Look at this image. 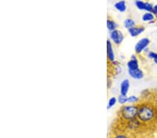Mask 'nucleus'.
I'll use <instances>...</instances> for the list:
<instances>
[{
  "label": "nucleus",
  "instance_id": "obj_1",
  "mask_svg": "<svg viewBox=\"0 0 157 138\" xmlns=\"http://www.w3.org/2000/svg\"><path fill=\"white\" fill-rule=\"evenodd\" d=\"M156 111L153 107L148 105H139L137 118L141 122H149L154 119Z\"/></svg>",
  "mask_w": 157,
  "mask_h": 138
},
{
  "label": "nucleus",
  "instance_id": "obj_2",
  "mask_svg": "<svg viewBox=\"0 0 157 138\" xmlns=\"http://www.w3.org/2000/svg\"><path fill=\"white\" fill-rule=\"evenodd\" d=\"M139 105L137 104L124 105L121 107L120 113L121 117L126 121L137 118Z\"/></svg>",
  "mask_w": 157,
  "mask_h": 138
},
{
  "label": "nucleus",
  "instance_id": "obj_3",
  "mask_svg": "<svg viewBox=\"0 0 157 138\" xmlns=\"http://www.w3.org/2000/svg\"><path fill=\"white\" fill-rule=\"evenodd\" d=\"M150 43L151 41L147 37L142 38V39L139 40L136 43L135 47H134L136 54H140L141 53H143L145 49L149 47V45H150Z\"/></svg>",
  "mask_w": 157,
  "mask_h": 138
},
{
  "label": "nucleus",
  "instance_id": "obj_4",
  "mask_svg": "<svg viewBox=\"0 0 157 138\" xmlns=\"http://www.w3.org/2000/svg\"><path fill=\"white\" fill-rule=\"evenodd\" d=\"M110 39L111 41L113 42L117 46H120V45L124 41V36L122 32L118 29H115L114 31L110 32Z\"/></svg>",
  "mask_w": 157,
  "mask_h": 138
},
{
  "label": "nucleus",
  "instance_id": "obj_5",
  "mask_svg": "<svg viewBox=\"0 0 157 138\" xmlns=\"http://www.w3.org/2000/svg\"><path fill=\"white\" fill-rule=\"evenodd\" d=\"M128 74L131 78L136 80H143L145 77L143 71L140 68L135 70H128Z\"/></svg>",
  "mask_w": 157,
  "mask_h": 138
},
{
  "label": "nucleus",
  "instance_id": "obj_6",
  "mask_svg": "<svg viewBox=\"0 0 157 138\" xmlns=\"http://www.w3.org/2000/svg\"><path fill=\"white\" fill-rule=\"evenodd\" d=\"M126 67L128 70H135L138 69L139 67V62L138 57L136 54L131 55L130 59L126 63Z\"/></svg>",
  "mask_w": 157,
  "mask_h": 138
},
{
  "label": "nucleus",
  "instance_id": "obj_7",
  "mask_svg": "<svg viewBox=\"0 0 157 138\" xmlns=\"http://www.w3.org/2000/svg\"><path fill=\"white\" fill-rule=\"evenodd\" d=\"M145 31V28L143 26H136L133 28L128 29V32L132 38L138 37L143 34Z\"/></svg>",
  "mask_w": 157,
  "mask_h": 138
},
{
  "label": "nucleus",
  "instance_id": "obj_8",
  "mask_svg": "<svg viewBox=\"0 0 157 138\" xmlns=\"http://www.w3.org/2000/svg\"><path fill=\"white\" fill-rule=\"evenodd\" d=\"M131 82L128 79H124L121 81L120 84V94L124 95V96H127L129 89H130Z\"/></svg>",
  "mask_w": 157,
  "mask_h": 138
},
{
  "label": "nucleus",
  "instance_id": "obj_9",
  "mask_svg": "<svg viewBox=\"0 0 157 138\" xmlns=\"http://www.w3.org/2000/svg\"><path fill=\"white\" fill-rule=\"evenodd\" d=\"M107 57L109 61L110 62H114L115 61V54L114 52V50L113 48V44L110 40H108L107 43Z\"/></svg>",
  "mask_w": 157,
  "mask_h": 138
},
{
  "label": "nucleus",
  "instance_id": "obj_10",
  "mask_svg": "<svg viewBox=\"0 0 157 138\" xmlns=\"http://www.w3.org/2000/svg\"><path fill=\"white\" fill-rule=\"evenodd\" d=\"M127 121L128 128L131 130H137L141 125V121L138 119V118H135V119H131Z\"/></svg>",
  "mask_w": 157,
  "mask_h": 138
},
{
  "label": "nucleus",
  "instance_id": "obj_11",
  "mask_svg": "<svg viewBox=\"0 0 157 138\" xmlns=\"http://www.w3.org/2000/svg\"><path fill=\"white\" fill-rule=\"evenodd\" d=\"M156 19V16L152 12H146L142 16V21L144 22H154Z\"/></svg>",
  "mask_w": 157,
  "mask_h": 138
},
{
  "label": "nucleus",
  "instance_id": "obj_12",
  "mask_svg": "<svg viewBox=\"0 0 157 138\" xmlns=\"http://www.w3.org/2000/svg\"><path fill=\"white\" fill-rule=\"evenodd\" d=\"M114 6H115L116 10L121 13L125 12L127 9V6H126V3L124 0H120V1L117 2L114 5Z\"/></svg>",
  "mask_w": 157,
  "mask_h": 138
},
{
  "label": "nucleus",
  "instance_id": "obj_13",
  "mask_svg": "<svg viewBox=\"0 0 157 138\" xmlns=\"http://www.w3.org/2000/svg\"><path fill=\"white\" fill-rule=\"evenodd\" d=\"M136 22L134 21V20L132 18H130V17H128V18H126L124 21V27H125L126 29H129L133 28V27H136Z\"/></svg>",
  "mask_w": 157,
  "mask_h": 138
},
{
  "label": "nucleus",
  "instance_id": "obj_14",
  "mask_svg": "<svg viewBox=\"0 0 157 138\" xmlns=\"http://www.w3.org/2000/svg\"><path fill=\"white\" fill-rule=\"evenodd\" d=\"M117 24L116 22L112 21L110 19H108L107 20V29L110 32L114 31V30L117 29Z\"/></svg>",
  "mask_w": 157,
  "mask_h": 138
},
{
  "label": "nucleus",
  "instance_id": "obj_15",
  "mask_svg": "<svg viewBox=\"0 0 157 138\" xmlns=\"http://www.w3.org/2000/svg\"><path fill=\"white\" fill-rule=\"evenodd\" d=\"M135 5L137 9L140 11H145L146 2H143L142 0H136Z\"/></svg>",
  "mask_w": 157,
  "mask_h": 138
},
{
  "label": "nucleus",
  "instance_id": "obj_16",
  "mask_svg": "<svg viewBox=\"0 0 157 138\" xmlns=\"http://www.w3.org/2000/svg\"><path fill=\"white\" fill-rule=\"evenodd\" d=\"M117 102L120 105H126V103H128V96L120 94L117 98Z\"/></svg>",
  "mask_w": 157,
  "mask_h": 138
},
{
  "label": "nucleus",
  "instance_id": "obj_17",
  "mask_svg": "<svg viewBox=\"0 0 157 138\" xmlns=\"http://www.w3.org/2000/svg\"><path fill=\"white\" fill-rule=\"evenodd\" d=\"M117 103V98H116V97H111L110 99L108 100V105H107L108 110H110V108L113 107L116 105Z\"/></svg>",
  "mask_w": 157,
  "mask_h": 138
},
{
  "label": "nucleus",
  "instance_id": "obj_18",
  "mask_svg": "<svg viewBox=\"0 0 157 138\" xmlns=\"http://www.w3.org/2000/svg\"><path fill=\"white\" fill-rule=\"evenodd\" d=\"M147 57L149 59L153 60L154 64L157 65V52L150 50V52L147 54Z\"/></svg>",
  "mask_w": 157,
  "mask_h": 138
},
{
  "label": "nucleus",
  "instance_id": "obj_19",
  "mask_svg": "<svg viewBox=\"0 0 157 138\" xmlns=\"http://www.w3.org/2000/svg\"><path fill=\"white\" fill-rule=\"evenodd\" d=\"M139 97L135 95H131L128 96V104H137L139 101Z\"/></svg>",
  "mask_w": 157,
  "mask_h": 138
},
{
  "label": "nucleus",
  "instance_id": "obj_20",
  "mask_svg": "<svg viewBox=\"0 0 157 138\" xmlns=\"http://www.w3.org/2000/svg\"><path fill=\"white\" fill-rule=\"evenodd\" d=\"M121 71H122V69H121L120 65H117V66H115L116 74H120Z\"/></svg>",
  "mask_w": 157,
  "mask_h": 138
},
{
  "label": "nucleus",
  "instance_id": "obj_21",
  "mask_svg": "<svg viewBox=\"0 0 157 138\" xmlns=\"http://www.w3.org/2000/svg\"><path fill=\"white\" fill-rule=\"evenodd\" d=\"M152 13L154 15H155L156 16H157V4H156L155 5H154Z\"/></svg>",
  "mask_w": 157,
  "mask_h": 138
},
{
  "label": "nucleus",
  "instance_id": "obj_22",
  "mask_svg": "<svg viewBox=\"0 0 157 138\" xmlns=\"http://www.w3.org/2000/svg\"><path fill=\"white\" fill-rule=\"evenodd\" d=\"M115 138H128V137L126 136V135H124V134H121V135H118L116 136Z\"/></svg>",
  "mask_w": 157,
  "mask_h": 138
},
{
  "label": "nucleus",
  "instance_id": "obj_23",
  "mask_svg": "<svg viewBox=\"0 0 157 138\" xmlns=\"http://www.w3.org/2000/svg\"><path fill=\"white\" fill-rule=\"evenodd\" d=\"M107 85H108V88H110L111 87V85H112V80H111L110 78L108 79Z\"/></svg>",
  "mask_w": 157,
  "mask_h": 138
},
{
  "label": "nucleus",
  "instance_id": "obj_24",
  "mask_svg": "<svg viewBox=\"0 0 157 138\" xmlns=\"http://www.w3.org/2000/svg\"><path fill=\"white\" fill-rule=\"evenodd\" d=\"M149 52H150V50H149V47H147V48H145V50H144V51H143L144 53H145L147 54Z\"/></svg>",
  "mask_w": 157,
  "mask_h": 138
},
{
  "label": "nucleus",
  "instance_id": "obj_25",
  "mask_svg": "<svg viewBox=\"0 0 157 138\" xmlns=\"http://www.w3.org/2000/svg\"><path fill=\"white\" fill-rule=\"evenodd\" d=\"M156 19H157V16H156Z\"/></svg>",
  "mask_w": 157,
  "mask_h": 138
}]
</instances>
